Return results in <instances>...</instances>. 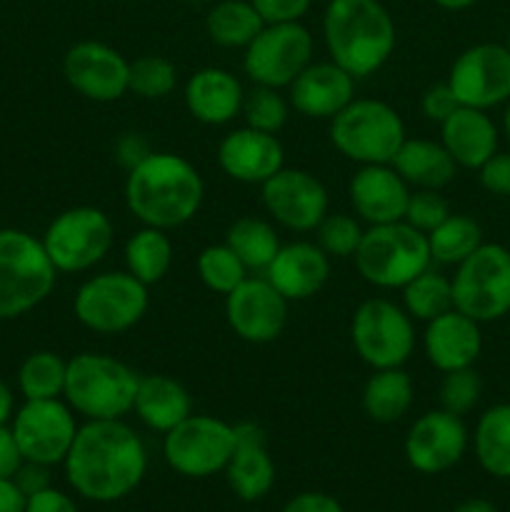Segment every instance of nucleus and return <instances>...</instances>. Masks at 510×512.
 <instances>
[{"label":"nucleus","mask_w":510,"mask_h":512,"mask_svg":"<svg viewBox=\"0 0 510 512\" xmlns=\"http://www.w3.org/2000/svg\"><path fill=\"white\" fill-rule=\"evenodd\" d=\"M65 480L90 503H118L148 473L143 438L123 420H85L63 460Z\"/></svg>","instance_id":"obj_1"},{"label":"nucleus","mask_w":510,"mask_h":512,"mask_svg":"<svg viewBox=\"0 0 510 512\" xmlns=\"http://www.w3.org/2000/svg\"><path fill=\"white\" fill-rule=\"evenodd\" d=\"M125 205L140 225L173 230L200 213L205 198L203 175L178 153H153L128 170Z\"/></svg>","instance_id":"obj_2"},{"label":"nucleus","mask_w":510,"mask_h":512,"mask_svg":"<svg viewBox=\"0 0 510 512\" xmlns=\"http://www.w3.org/2000/svg\"><path fill=\"white\" fill-rule=\"evenodd\" d=\"M330 60L355 80L378 73L395 50V20L380 0H330L323 13Z\"/></svg>","instance_id":"obj_3"},{"label":"nucleus","mask_w":510,"mask_h":512,"mask_svg":"<svg viewBox=\"0 0 510 512\" xmlns=\"http://www.w3.org/2000/svg\"><path fill=\"white\" fill-rule=\"evenodd\" d=\"M140 375L105 353H80L68 360L65 403L85 420H123L133 413Z\"/></svg>","instance_id":"obj_4"},{"label":"nucleus","mask_w":510,"mask_h":512,"mask_svg":"<svg viewBox=\"0 0 510 512\" xmlns=\"http://www.w3.org/2000/svg\"><path fill=\"white\" fill-rule=\"evenodd\" d=\"M353 258L360 278L380 290H403L433 265L428 235L405 220L368 225Z\"/></svg>","instance_id":"obj_5"},{"label":"nucleus","mask_w":510,"mask_h":512,"mask_svg":"<svg viewBox=\"0 0 510 512\" xmlns=\"http://www.w3.org/2000/svg\"><path fill=\"white\" fill-rule=\"evenodd\" d=\"M58 270L43 240L18 228H0V320L38 308L55 288Z\"/></svg>","instance_id":"obj_6"},{"label":"nucleus","mask_w":510,"mask_h":512,"mask_svg":"<svg viewBox=\"0 0 510 512\" xmlns=\"http://www.w3.org/2000/svg\"><path fill=\"white\" fill-rule=\"evenodd\" d=\"M405 138L403 118L385 100L355 98L330 120V143L358 165L393 163Z\"/></svg>","instance_id":"obj_7"},{"label":"nucleus","mask_w":510,"mask_h":512,"mask_svg":"<svg viewBox=\"0 0 510 512\" xmlns=\"http://www.w3.org/2000/svg\"><path fill=\"white\" fill-rule=\"evenodd\" d=\"M148 305V285L128 270H108L80 285L73 300V315L90 333L120 335L145 318Z\"/></svg>","instance_id":"obj_8"},{"label":"nucleus","mask_w":510,"mask_h":512,"mask_svg":"<svg viewBox=\"0 0 510 512\" xmlns=\"http://www.w3.org/2000/svg\"><path fill=\"white\" fill-rule=\"evenodd\" d=\"M453 308L475 323H495L510 313V250L483 243L473 255L455 265Z\"/></svg>","instance_id":"obj_9"},{"label":"nucleus","mask_w":510,"mask_h":512,"mask_svg":"<svg viewBox=\"0 0 510 512\" xmlns=\"http://www.w3.org/2000/svg\"><path fill=\"white\" fill-rule=\"evenodd\" d=\"M415 320L388 298L363 300L350 318V343L373 370L403 368L415 350Z\"/></svg>","instance_id":"obj_10"},{"label":"nucleus","mask_w":510,"mask_h":512,"mask_svg":"<svg viewBox=\"0 0 510 512\" xmlns=\"http://www.w3.org/2000/svg\"><path fill=\"white\" fill-rule=\"evenodd\" d=\"M40 240L58 273H85L110 253L115 225L105 210L78 205L55 215Z\"/></svg>","instance_id":"obj_11"},{"label":"nucleus","mask_w":510,"mask_h":512,"mask_svg":"<svg viewBox=\"0 0 510 512\" xmlns=\"http://www.w3.org/2000/svg\"><path fill=\"white\" fill-rule=\"evenodd\" d=\"M235 453L233 425L215 415L190 413L163 435V458L183 478L203 480L225 473Z\"/></svg>","instance_id":"obj_12"},{"label":"nucleus","mask_w":510,"mask_h":512,"mask_svg":"<svg viewBox=\"0 0 510 512\" xmlns=\"http://www.w3.org/2000/svg\"><path fill=\"white\" fill-rule=\"evenodd\" d=\"M313 50V35L300 20L265 23L245 48L243 70L255 85L283 90L313 63Z\"/></svg>","instance_id":"obj_13"},{"label":"nucleus","mask_w":510,"mask_h":512,"mask_svg":"<svg viewBox=\"0 0 510 512\" xmlns=\"http://www.w3.org/2000/svg\"><path fill=\"white\" fill-rule=\"evenodd\" d=\"M78 420L73 408L65 400H25L13 415L15 443H18L23 460L40 465H63L75 435Z\"/></svg>","instance_id":"obj_14"},{"label":"nucleus","mask_w":510,"mask_h":512,"mask_svg":"<svg viewBox=\"0 0 510 512\" xmlns=\"http://www.w3.org/2000/svg\"><path fill=\"white\" fill-rule=\"evenodd\" d=\"M260 200L270 218L293 233H313L330 213L323 180L300 168H280L260 185Z\"/></svg>","instance_id":"obj_15"},{"label":"nucleus","mask_w":510,"mask_h":512,"mask_svg":"<svg viewBox=\"0 0 510 512\" xmlns=\"http://www.w3.org/2000/svg\"><path fill=\"white\" fill-rule=\"evenodd\" d=\"M445 83L460 105L490 110L510 100V50L498 43H478L450 65Z\"/></svg>","instance_id":"obj_16"},{"label":"nucleus","mask_w":510,"mask_h":512,"mask_svg":"<svg viewBox=\"0 0 510 512\" xmlns=\"http://www.w3.org/2000/svg\"><path fill=\"white\" fill-rule=\"evenodd\" d=\"M470 445L465 420L448 410H428L405 433L403 453L410 468L423 475H440L463 460Z\"/></svg>","instance_id":"obj_17"},{"label":"nucleus","mask_w":510,"mask_h":512,"mask_svg":"<svg viewBox=\"0 0 510 512\" xmlns=\"http://www.w3.org/2000/svg\"><path fill=\"white\" fill-rule=\"evenodd\" d=\"M225 320L245 343L268 345L283 335L288 323V300L265 275H248L233 293L225 295Z\"/></svg>","instance_id":"obj_18"},{"label":"nucleus","mask_w":510,"mask_h":512,"mask_svg":"<svg viewBox=\"0 0 510 512\" xmlns=\"http://www.w3.org/2000/svg\"><path fill=\"white\" fill-rule=\"evenodd\" d=\"M63 75L83 98L93 103H115L128 93L130 60L113 45L80 40L65 53Z\"/></svg>","instance_id":"obj_19"},{"label":"nucleus","mask_w":510,"mask_h":512,"mask_svg":"<svg viewBox=\"0 0 510 512\" xmlns=\"http://www.w3.org/2000/svg\"><path fill=\"white\" fill-rule=\"evenodd\" d=\"M218 165L235 183L263 185L285 168V150L273 133L243 125L220 140Z\"/></svg>","instance_id":"obj_20"},{"label":"nucleus","mask_w":510,"mask_h":512,"mask_svg":"<svg viewBox=\"0 0 510 512\" xmlns=\"http://www.w3.org/2000/svg\"><path fill=\"white\" fill-rule=\"evenodd\" d=\"M410 185L390 163L360 165L350 178L348 198L358 220L368 225H385L403 220L408 208Z\"/></svg>","instance_id":"obj_21"},{"label":"nucleus","mask_w":510,"mask_h":512,"mask_svg":"<svg viewBox=\"0 0 510 512\" xmlns=\"http://www.w3.org/2000/svg\"><path fill=\"white\" fill-rule=\"evenodd\" d=\"M290 108L305 118L333 120L340 110L355 100V78L333 60L310 63L288 85Z\"/></svg>","instance_id":"obj_22"},{"label":"nucleus","mask_w":510,"mask_h":512,"mask_svg":"<svg viewBox=\"0 0 510 512\" xmlns=\"http://www.w3.org/2000/svg\"><path fill=\"white\" fill-rule=\"evenodd\" d=\"M423 353L428 363L440 373L473 368L475 360L483 353L480 323L455 308L438 315L425 323Z\"/></svg>","instance_id":"obj_23"},{"label":"nucleus","mask_w":510,"mask_h":512,"mask_svg":"<svg viewBox=\"0 0 510 512\" xmlns=\"http://www.w3.org/2000/svg\"><path fill=\"white\" fill-rule=\"evenodd\" d=\"M265 278L275 285L288 303L308 300L323 290L330 278V258L323 253L318 243L295 240V243L280 245L273 263L265 268Z\"/></svg>","instance_id":"obj_24"},{"label":"nucleus","mask_w":510,"mask_h":512,"mask_svg":"<svg viewBox=\"0 0 510 512\" xmlns=\"http://www.w3.org/2000/svg\"><path fill=\"white\" fill-rule=\"evenodd\" d=\"M185 108L203 125H228L243 110V83L225 68H200L185 83Z\"/></svg>","instance_id":"obj_25"},{"label":"nucleus","mask_w":510,"mask_h":512,"mask_svg":"<svg viewBox=\"0 0 510 512\" xmlns=\"http://www.w3.org/2000/svg\"><path fill=\"white\" fill-rule=\"evenodd\" d=\"M440 143L458 168L478 170L485 160L498 153L500 130L488 110L460 105L448 120L440 123Z\"/></svg>","instance_id":"obj_26"},{"label":"nucleus","mask_w":510,"mask_h":512,"mask_svg":"<svg viewBox=\"0 0 510 512\" xmlns=\"http://www.w3.org/2000/svg\"><path fill=\"white\" fill-rule=\"evenodd\" d=\"M133 413L138 415L145 428L165 435L193 413V400L183 383L170 375H140Z\"/></svg>","instance_id":"obj_27"},{"label":"nucleus","mask_w":510,"mask_h":512,"mask_svg":"<svg viewBox=\"0 0 510 512\" xmlns=\"http://www.w3.org/2000/svg\"><path fill=\"white\" fill-rule=\"evenodd\" d=\"M390 165L413 190H443L458 173L445 145L428 138H405Z\"/></svg>","instance_id":"obj_28"},{"label":"nucleus","mask_w":510,"mask_h":512,"mask_svg":"<svg viewBox=\"0 0 510 512\" xmlns=\"http://www.w3.org/2000/svg\"><path fill=\"white\" fill-rule=\"evenodd\" d=\"M415 390L413 380L403 368H385L373 370L363 388V403L365 415L380 425L398 423L403 415H408L410 405H413Z\"/></svg>","instance_id":"obj_29"},{"label":"nucleus","mask_w":510,"mask_h":512,"mask_svg":"<svg viewBox=\"0 0 510 512\" xmlns=\"http://www.w3.org/2000/svg\"><path fill=\"white\" fill-rule=\"evenodd\" d=\"M475 460L495 480H510V403H498L478 418Z\"/></svg>","instance_id":"obj_30"},{"label":"nucleus","mask_w":510,"mask_h":512,"mask_svg":"<svg viewBox=\"0 0 510 512\" xmlns=\"http://www.w3.org/2000/svg\"><path fill=\"white\" fill-rule=\"evenodd\" d=\"M230 490L245 503L263 500L275 485V463L265 443H238L225 468Z\"/></svg>","instance_id":"obj_31"},{"label":"nucleus","mask_w":510,"mask_h":512,"mask_svg":"<svg viewBox=\"0 0 510 512\" xmlns=\"http://www.w3.org/2000/svg\"><path fill=\"white\" fill-rule=\"evenodd\" d=\"M123 258L125 270L135 275L140 283H145L148 288L160 283L173 265V243L168 238V230L143 225L128 238Z\"/></svg>","instance_id":"obj_32"},{"label":"nucleus","mask_w":510,"mask_h":512,"mask_svg":"<svg viewBox=\"0 0 510 512\" xmlns=\"http://www.w3.org/2000/svg\"><path fill=\"white\" fill-rule=\"evenodd\" d=\"M265 20L250 0H220L210 8L205 18V30L210 40L220 48H248L255 35L263 30Z\"/></svg>","instance_id":"obj_33"},{"label":"nucleus","mask_w":510,"mask_h":512,"mask_svg":"<svg viewBox=\"0 0 510 512\" xmlns=\"http://www.w3.org/2000/svg\"><path fill=\"white\" fill-rule=\"evenodd\" d=\"M225 243L243 260L248 273H265V268L273 263L275 253L283 245L273 225L263 218H253V215L235 220L225 233Z\"/></svg>","instance_id":"obj_34"},{"label":"nucleus","mask_w":510,"mask_h":512,"mask_svg":"<svg viewBox=\"0 0 510 512\" xmlns=\"http://www.w3.org/2000/svg\"><path fill=\"white\" fill-rule=\"evenodd\" d=\"M430 258L438 265H460L483 245V228L475 218L450 213L443 223L428 233Z\"/></svg>","instance_id":"obj_35"},{"label":"nucleus","mask_w":510,"mask_h":512,"mask_svg":"<svg viewBox=\"0 0 510 512\" xmlns=\"http://www.w3.org/2000/svg\"><path fill=\"white\" fill-rule=\"evenodd\" d=\"M403 308L415 323H430L438 315L453 310V285L448 275L435 270L433 265L423 270L403 288Z\"/></svg>","instance_id":"obj_36"},{"label":"nucleus","mask_w":510,"mask_h":512,"mask_svg":"<svg viewBox=\"0 0 510 512\" xmlns=\"http://www.w3.org/2000/svg\"><path fill=\"white\" fill-rule=\"evenodd\" d=\"M68 360L53 350H35L23 360L18 370V388L25 400L63 398Z\"/></svg>","instance_id":"obj_37"},{"label":"nucleus","mask_w":510,"mask_h":512,"mask_svg":"<svg viewBox=\"0 0 510 512\" xmlns=\"http://www.w3.org/2000/svg\"><path fill=\"white\" fill-rule=\"evenodd\" d=\"M198 275L208 290L218 295H228L248 278V268L243 260L230 250L228 243L208 245L198 255Z\"/></svg>","instance_id":"obj_38"},{"label":"nucleus","mask_w":510,"mask_h":512,"mask_svg":"<svg viewBox=\"0 0 510 512\" xmlns=\"http://www.w3.org/2000/svg\"><path fill=\"white\" fill-rule=\"evenodd\" d=\"M178 85V70L163 55H140L130 63L128 93H135L143 100L168 98Z\"/></svg>","instance_id":"obj_39"},{"label":"nucleus","mask_w":510,"mask_h":512,"mask_svg":"<svg viewBox=\"0 0 510 512\" xmlns=\"http://www.w3.org/2000/svg\"><path fill=\"white\" fill-rule=\"evenodd\" d=\"M240 115L248 128L278 135L290 118V100L278 88L255 85L250 93H245Z\"/></svg>","instance_id":"obj_40"},{"label":"nucleus","mask_w":510,"mask_h":512,"mask_svg":"<svg viewBox=\"0 0 510 512\" xmlns=\"http://www.w3.org/2000/svg\"><path fill=\"white\" fill-rule=\"evenodd\" d=\"M315 233H318V245L328 258H353L365 230L358 215L328 213Z\"/></svg>","instance_id":"obj_41"},{"label":"nucleus","mask_w":510,"mask_h":512,"mask_svg":"<svg viewBox=\"0 0 510 512\" xmlns=\"http://www.w3.org/2000/svg\"><path fill=\"white\" fill-rule=\"evenodd\" d=\"M480 395H483V380H480V375L473 368L443 373V380H440L438 388V400L440 408L448 410V413L465 418L480 403Z\"/></svg>","instance_id":"obj_42"},{"label":"nucleus","mask_w":510,"mask_h":512,"mask_svg":"<svg viewBox=\"0 0 510 512\" xmlns=\"http://www.w3.org/2000/svg\"><path fill=\"white\" fill-rule=\"evenodd\" d=\"M450 215L448 200L440 195V190H410L408 208H405L403 220L413 225L415 230L428 235L430 230L438 228Z\"/></svg>","instance_id":"obj_43"},{"label":"nucleus","mask_w":510,"mask_h":512,"mask_svg":"<svg viewBox=\"0 0 510 512\" xmlns=\"http://www.w3.org/2000/svg\"><path fill=\"white\" fill-rule=\"evenodd\" d=\"M458 108L460 103L458 98H455L453 90H450L448 83L430 85V88L423 93V98H420V110H423V115L438 125L443 123V120H448Z\"/></svg>","instance_id":"obj_44"},{"label":"nucleus","mask_w":510,"mask_h":512,"mask_svg":"<svg viewBox=\"0 0 510 512\" xmlns=\"http://www.w3.org/2000/svg\"><path fill=\"white\" fill-rule=\"evenodd\" d=\"M478 180L488 193L510 195V150L508 153H495L478 168Z\"/></svg>","instance_id":"obj_45"},{"label":"nucleus","mask_w":510,"mask_h":512,"mask_svg":"<svg viewBox=\"0 0 510 512\" xmlns=\"http://www.w3.org/2000/svg\"><path fill=\"white\" fill-rule=\"evenodd\" d=\"M265 23H293L310 10L313 0H250Z\"/></svg>","instance_id":"obj_46"},{"label":"nucleus","mask_w":510,"mask_h":512,"mask_svg":"<svg viewBox=\"0 0 510 512\" xmlns=\"http://www.w3.org/2000/svg\"><path fill=\"white\" fill-rule=\"evenodd\" d=\"M113 153L115 160L120 163V168H125V173H128V170H133L135 165H140L150 153H153V145H150V140L145 138V135L123 133L115 140Z\"/></svg>","instance_id":"obj_47"},{"label":"nucleus","mask_w":510,"mask_h":512,"mask_svg":"<svg viewBox=\"0 0 510 512\" xmlns=\"http://www.w3.org/2000/svg\"><path fill=\"white\" fill-rule=\"evenodd\" d=\"M25 512H80L75 500L58 488H45L25 498Z\"/></svg>","instance_id":"obj_48"},{"label":"nucleus","mask_w":510,"mask_h":512,"mask_svg":"<svg viewBox=\"0 0 510 512\" xmlns=\"http://www.w3.org/2000/svg\"><path fill=\"white\" fill-rule=\"evenodd\" d=\"M13 483L18 485L20 493L25 498L40 493V490L50 488V468L40 463H30V460H23V465L18 468V473L13 475Z\"/></svg>","instance_id":"obj_49"},{"label":"nucleus","mask_w":510,"mask_h":512,"mask_svg":"<svg viewBox=\"0 0 510 512\" xmlns=\"http://www.w3.org/2000/svg\"><path fill=\"white\" fill-rule=\"evenodd\" d=\"M280 512H345L343 505L328 493H300L290 498Z\"/></svg>","instance_id":"obj_50"},{"label":"nucleus","mask_w":510,"mask_h":512,"mask_svg":"<svg viewBox=\"0 0 510 512\" xmlns=\"http://www.w3.org/2000/svg\"><path fill=\"white\" fill-rule=\"evenodd\" d=\"M23 465V453H20L15 435L8 425H0V478H13Z\"/></svg>","instance_id":"obj_51"},{"label":"nucleus","mask_w":510,"mask_h":512,"mask_svg":"<svg viewBox=\"0 0 510 512\" xmlns=\"http://www.w3.org/2000/svg\"><path fill=\"white\" fill-rule=\"evenodd\" d=\"M0 512H25V495L13 478H0Z\"/></svg>","instance_id":"obj_52"},{"label":"nucleus","mask_w":510,"mask_h":512,"mask_svg":"<svg viewBox=\"0 0 510 512\" xmlns=\"http://www.w3.org/2000/svg\"><path fill=\"white\" fill-rule=\"evenodd\" d=\"M15 415V398L13 390L8 388L5 380H0V425H8Z\"/></svg>","instance_id":"obj_53"},{"label":"nucleus","mask_w":510,"mask_h":512,"mask_svg":"<svg viewBox=\"0 0 510 512\" xmlns=\"http://www.w3.org/2000/svg\"><path fill=\"white\" fill-rule=\"evenodd\" d=\"M453 512H498V508L485 498H470L463 500Z\"/></svg>","instance_id":"obj_54"},{"label":"nucleus","mask_w":510,"mask_h":512,"mask_svg":"<svg viewBox=\"0 0 510 512\" xmlns=\"http://www.w3.org/2000/svg\"><path fill=\"white\" fill-rule=\"evenodd\" d=\"M433 3L438 5V8L450 10V13H458V10L473 8V5L478 3V0H433Z\"/></svg>","instance_id":"obj_55"},{"label":"nucleus","mask_w":510,"mask_h":512,"mask_svg":"<svg viewBox=\"0 0 510 512\" xmlns=\"http://www.w3.org/2000/svg\"><path fill=\"white\" fill-rule=\"evenodd\" d=\"M503 135H505V140H508V145H510V100H508V103H505V113H503Z\"/></svg>","instance_id":"obj_56"},{"label":"nucleus","mask_w":510,"mask_h":512,"mask_svg":"<svg viewBox=\"0 0 510 512\" xmlns=\"http://www.w3.org/2000/svg\"><path fill=\"white\" fill-rule=\"evenodd\" d=\"M505 48H508V50H510V33H508V43H505Z\"/></svg>","instance_id":"obj_57"},{"label":"nucleus","mask_w":510,"mask_h":512,"mask_svg":"<svg viewBox=\"0 0 510 512\" xmlns=\"http://www.w3.org/2000/svg\"><path fill=\"white\" fill-rule=\"evenodd\" d=\"M190 3H200V0H190Z\"/></svg>","instance_id":"obj_58"}]
</instances>
